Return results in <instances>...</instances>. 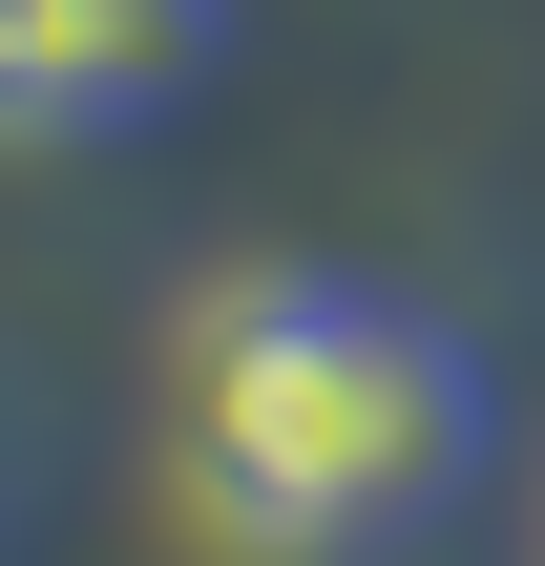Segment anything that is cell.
I'll return each mask as SVG.
<instances>
[{"instance_id":"obj_2","label":"cell","mask_w":545,"mask_h":566,"mask_svg":"<svg viewBox=\"0 0 545 566\" xmlns=\"http://www.w3.org/2000/svg\"><path fill=\"white\" fill-rule=\"evenodd\" d=\"M231 0H0V147H84L210 63Z\"/></svg>"},{"instance_id":"obj_1","label":"cell","mask_w":545,"mask_h":566,"mask_svg":"<svg viewBox=\"0 0 545 566\" xmlns=\"http://www.w3.org/2000/svg\"><path fill=\"white\" fill-rule=\"evenodd\" d=\"M483 483V357L315 252H252L168 336V504L231 566H357Z\"/></svg>"}]
</instances>
